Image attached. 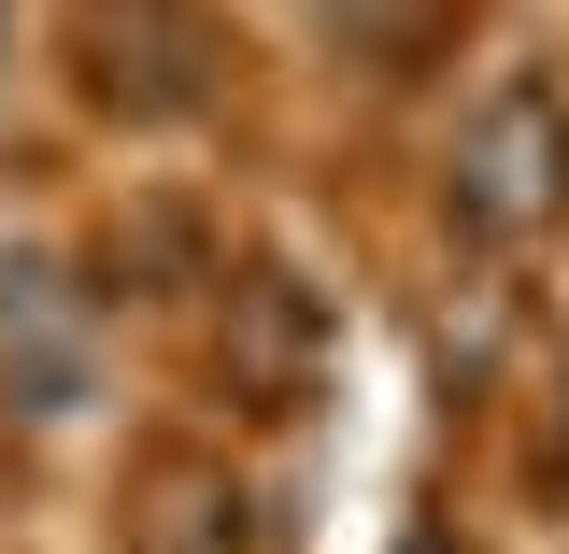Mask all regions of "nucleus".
<instances>
[{"label": "nucleus", "mask_w": 569, "mask_h": 554, "mask_svg": "<svg viewBox=\"0 0 569 554\" xmlns=\"http://www.w3.org/2000/svg\"><path fill=\"white\" fill-rule=\"evenodd\" d=\"M86 85H100V100H129V114H186V100H200V29H186V14H171V0H100V14H86Z\"/></svg>", "instance_id": "nucleus-2"}, {"label": "nucleus", "mask_w": 569, "mask_h": 554, "mask_svg": "<svg viewBox=\"0 0 569 554\" xmlns=\"http://www.w3.org/2000/svg\"><path fill=\"white\" fill-rule=\"evenodd\" d=\"M456 200H470L485 242H527V228L569 200V100L541 85V71H512L485 114H470V142H456Z\"/></svg>", "instance_id": "nucleus-1"}]
</instances>
